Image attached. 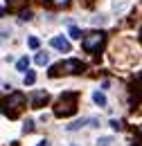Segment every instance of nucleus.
<instances>
[{
    "mask_svg": "<svg viewBox=\"0 0 142 146\" xmlns=\"http://www.w3.org/2000/svg\"><path fill=\"white\" fill-rule=\"evenodd\" d=\"M77 106H79V92H63L59 99H56V104H54V115L56 117H72L74 112H77Z\"/></svg>",
    "mask_w": 142,
    "mask_h": 146,
    "instance_id": "1",
    "label": "nucleus"
},
{
    "mask_svg": "<svg viewBox=\"0 0 142 146\" xmlns=\"http://www.w3.org/2000/svg\"><path fill=\"white\" fill-rule=\"evenodd\" d=\"M27 106V94L25 92H9V97H5L2 101V115L9 119H16L18 112Z\"/></svg>",
    "mask_w": 142,
    "mask_h": 146,
    "instance_id": "2",
    "label": "nucleus"
},
{
    "mask_svg": "<svg viewBox=\"0 0 142 146\" xmlns=\"http://www.w3.org/2000/svg\"><path fill=\"white\" fill-rule=\"evenodd\" d=\"M86 72V63L79 61V58H68V61H61V63H54L50 68L48 76L50 79H56L61 74H84Z\"/></svg>",
    "mask_w": 142,
    "mask_h": 146,
    "instance_id": "3",
    "label": "nucleus"
},
{
    "mask_svg": "<svg viewBox=\"0 0 142 146\" xmlns=\"http://www.w3.org/2000/svg\"><path fill=\"white\" fill-rule=\"evenodd\" d=\"M104 45H106V32H104V29L86 32L84 38H81V47H84L86 52H90V54H97Z\"/></svg>",
    "mask_w": 142,
    "mask_h": 146,
    "instance_id": "4",
    "label": "nucleus"
},
{
    "mask_svg": "<svg viewBox=\"0 0 142 146\" xmlns=\"http://www.w3.org/2000/svg\"><path fill=\"white\" fill-rule=\"evenodd\" d=\"M142 101V72L131 81V106Z\"/></svg>",
    "mask_w": 142,
    "mask_h": 146,
    "instance_id": "5",
    "label": "nucleus"
},
{
    "mask_svg": "<svg viewBox=\"0 0 142 146\" xmlns=\"http://www.w3.org/2000/svg\"><path fill=\"white\" fill-rule=\"evenodd\" d=\"M48 99H50V94L45 90H38L32 94V99H29V104H32V108H43L45 104H48Z\"/></svg>",
    "mask_w": 142,
    "mask_h": 146,
    "instance_id": "6",
    "label": "nucleus"
},
{
    "mask_svg": "<svg viewBox=\"0 0 142 146\" xmlns=\"http://www.w3.org/2000/svg\"><path fill=\"white\" fill-rule=\"evenodd\" d=\"M50 45H52L54 50H59V52H70V40L63 36H54L50 38Z\"/></svg>",
    "mask_w": 142,
    "mask_h": 146,
    "instance_id": "7",
    "label": "nucleus"
},
{
    "mask_svg": "<svg viewBox=\"0 0 142 146\" xmlns=\"http://www.w3.org/2000/svg\"><path fill=\"white\" fill-rule=\"evenodd\" d=\"M86 124H90V126H99V121H97V119H77V121L68 124V126H66V130H68V133H72V130H79V128H84Z\"/></svg>",
    "mask_w": 142,
    "mask_h": 146,
    "instance_id": "8",
    "label": "nucleus"
},
{
    "mask_svg": "<svg viewBox=\"0 0 142 146\" xmlns=\"http://www.w3.org/2000/svg\"><path fill=\"white\" fill-rule=\"evenodd\" d=\"M70 2L72 0H43V5L50 7V9H68Z\"/></svg>",
    "mask_w": 142,
    "mask_h": 146,
    "instance_id": "9",
    "label": "nucleus"
},
{
    "mask_svg": "<svg viewBox=\"0 0 142 146\" xmlns=\"http://www.w3.org/2000/svg\"><path fill=\"white\" fill-rule=\"evenodd\" d=\"M27 68H29V58H27V56H20V58L16 61V70L25 74V72H27Z\"/></svg>",
    "mask_w": 142,
    "mask_h": 146,
    "instance_id": "10",
    "label": "nucleus"
},
{
    "mask_svg": "<svg viewBox=\"0 0 142 146\" xmlns=\"http://www.w3.org/2000/svg\"><path fill=\"white\" fill-rule=\"evenodd\" d=\"M92 101H95V104H97V106H99V108H104V106H106V97H104V92H95V94H92Z\"/></svg>",
    "mask_w": 142,
    "mask_h": 146,
    "instance_id": "11",
    "label": "nucleus"
},
{
    "mask_svg": "<svg viewBox=\"0 0 142 146\" xmlns=\"http://www.w3.org/2000/svg\"><path fill=\"white\" fill-rule=\"evenodd\" d=\"M25 2H27V0H5V7H9V9H20ZM20 11H23V9H20Z\"/></svg>",
    "mask_w": 142,
    "mask_h": 146,
    "instance_id": "12",
    "label": "nucleus"
},
{
    "mask_svg": "<svg viewBox=\"0 0 142 146\" xmlns=\"http://www.w3.org/2000/svg\"><path fill=\"white\" fill-rule=\"evenodd\" d=\"M34 61H36V65H45V63L50 61V56H48V52H38Z\"/></svg>",
    "mask_w": 142,
    "mask_h": 146,
    "instance_id": "13",
    "label": "nucleus"
},
{
    "mask_svg": "<svg viewBox=\"0 0 142 146\" xmlns=\"http://www.w3.org/2000/svg\"><path fill=\"white\" fill-rule=\"evenodd\" d=\"M68 34H70V38H81V29H79V27H74V25H70Z\"/></svg>",
    "mask_w": 142,
    "mask_h": 146,
    "instance_id": "14",
    "label": "nucleus"
},
{
    "mask_svg": "<svg viewBox=\"0 0 142 146\" xmlns=\"http://www.w3.org/2000/svg\"><path fill=\"white\" fill-rule=\"evenodd\" d=\"M34 81H36V74L32 72V70H29V72H25V86H32Z\"/></svg>",
    "mask_w": 142,
    "mask_h": 146,
    "instance_id": "15",
    "label": "nucleus"
},
{
    "mask_svg": "<svg viewBox=\"0 0 142 146\" xmlns=\"http://www.w3.org/2000/svg\"><path fill=\"white\" fill-rule=\"evenodd\" d=\"M20 20H32V11L29 9H23L20 11Z\"/></svg>",
    "mask_w": 142,
    "mask_h": 146,
    "instance_id": "16",
    "label": "nucleus"
},
{
    "mask_svg": "<svg viewBox=\"0 0 142 146\" xmlns=\"http://www.w3.org/2000/svg\"><path fill=\"white\" fill-rule=\"evenodd\" d=\"M23 130H25V133H32V130H34V121H29V119H27V121H25V126H23Z\"/></svg>",
    "mask_w": 142,
    "mask_h": 146,
    "instance_id": "17",
    "label": "nucleus"
},
{
    "mask_svg": "<svg viewBox=\"0 0 142 146\" xmlns=\"http://www.w3.org/2000/svg\"><path fill=\"white\" fill-rule=\"evenodd\" d=\"M27 45H29V47H32V50H38V38H29V40H27Z\"/></svg>",
    "mask_w": 142,
    "mask_h": 146,
    "instance_id": "18",
    "label": "nucleus"
},
{
    "mask_svg": "<svg viewBox=\"0 0 142 146\" xmlns=\"http://www.w3.org/2000/svg\"><path fill=\"white\" fill-rule=\"evenodd\" d=\"M131 146H142V130L138 133V139H133V144Z\"/></svg>",
    "mask_w": 142,
    "mask_h": 146,
    "instance_id": "19",
    "label": "nucleus"
},
{
    "mask_svg": "<svg viewBox=\"0 0 142 146\" xmlns=\"http://www.w3.org/2000/svg\"><path fill=\"white\" fill-rule=\"evenodd\" d=\"M111 128H113V130H120L122 126H120V121H117V119H113V121H111Z\"/></svg>",
    "mask_w": 142,
    "mask_h": 146,
    "instance_id": "20",
    "label": "nucleus"
},
{
    "mask_svg": "<svg viewBox=\"0 0 142 146\" xmlns=\"http://www.w3.org/2000/svg\"><path fill=\"white\" fill-rule=\"evenodd\" d=\"M36 146H50V142H48V139H43L41 144H36Z\"/></svg>",
    "mask_w": 142,
    "mask_h": 146,
    "instance_id": "21",
    "label": "nucleus"
},
{
    "mask_svg": "<svg viewBox=\"0 0 142 146\" xmlns=\"http://www.w3.org/2000/svg\"><path fill=\"white\" fill-rule=\"evenodd\" d=\"M84 2H86V5H92V2H95V0H84Z\"/></svg>",
    "mask_w": 142,
    "mask_h": 146,
    "instance_id": "22",
    "label": "nucleus"
},
{
    "mask_svg": "<svg viewBox=\"0 0 142 146\" xmlns=\"http://www.w3.org/2000/svg\"><path fill=\"white\" fill-rule=\"evenodd\" d=\"M140 43H142V29H140Z\"/></svg>",
    "mask_w": 142,
    "mask_h": 146,
    "instance_id": "23",
    "label": "nucleus"
}]
</instances>
